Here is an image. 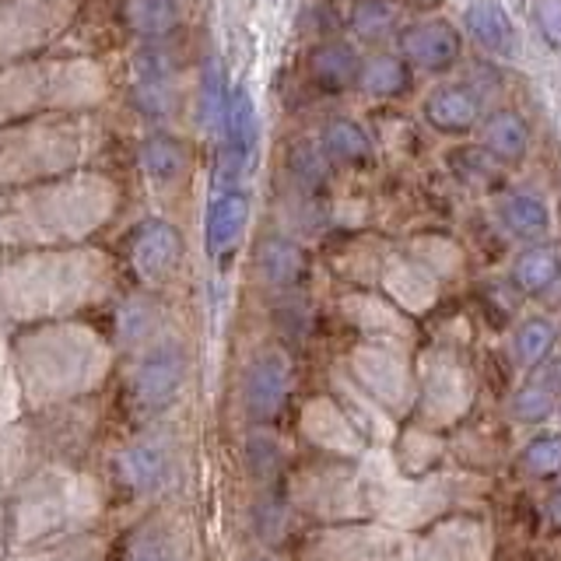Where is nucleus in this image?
Wrapping results in <instances>:
<instances>
[{
  "label": "nucleus",
  "instance_id": "16",
  "mask_svg": "<svg viewBox=\"0 0 561 561\" xmlns=\"http://www.w3.org/2000/svg\"><path fill=\"white\" fill-rule=\"evenodd\" d=\"M463 22L478 46L495 53V57H516L519 39H516L513 18H508V11L499 0H470L463 11Z\"/></svg>",
  "mask_w": 561,
  "mask_h": 561
},
{
  "label": "nucleus",
  "instance_id": "30",
  "mask_svg": "<svg viewBox=\"0 0 561 561\" xmlns=\"http://www.w3.org/2000/svg\"><path fill=\"white\" fill-rule=\"evenodd\" d=\"M351 28H355L358 39L365 43H376L382 35H390L393 28V8L386 0H358L351 8Z\"/></svg>",
  "mask_w": 561,
  "mask_h": 561
},
{
  "label": "nucleus",
  "instance_id": "11",
  "mask_svg": "<svg viewBox=\"0 0 561 561\" xmlns=\"http://www.w3.org/2000/svg\"><path fill=\"white\" fill-rule=\"evenodd\" d=\"M172 460V443L162 432H148L116 456V478L134 495H148L165 481Z\"/></svg>",
  "mask_w": 561,
  "mask_h": 561
},
{
  "label": "nucleus",
  "instance_id": "15",
  "mask_svg": "<svg viewBox=\"0 0 561 561\" xmlns=\"http://www.w3.org/2000/svg\"><path fill=\"white\" fill-rule=\"evenodd\" d=\"M49 67H11L0 70V123L49 105Z\"/></svg>",
  "mask_w": 561,
  "mask_h": 561
},
{
  "label": "nucleus",
  "instance_id": "10",
  "mask_svg": "<svg viewBox=\"0 0 561 561\" xmlns=\"http://www.w3.org/2000/svg\"><path fill=\"white\" fill-rule=\"evenodd\" d=\"M291 390V365L280 351H260L245 365L242 376V403L253 421H271L280 414Z\"/></svg>",
  "mask_w": 561,
  "mask_h": 561
},
{
  "label": "nucleus",
  "instance_id": "40",
  "mask_svg": "<svg viewBox=\"0 0 561 561\" xmlns=\"http://www.w3.org/2000/svg\"><path fill=\"white\" fill-rule=\"evenodd\" d=\"M245 561H280V558H277V554H250Z\"/></svg>",
  "mask_w": 561,
  "mask_h": 561
},
{
  "label": "nucleus",
  "instance_id": "25",
  "mask_svg": "<svg viewBox=\"0 0 561 561\" xmlns=\"http://www.w3.org/2000/svg\"><path fill=\"white\" fill-rule=\"evenodd\" d=\"M320 148L327 158H337V162H351V165L373 158V140H368V134L351 119H330L323 127Z\"/></svg>",
  "mask_w": 561,
  "mask_h": 561
},
{
  "label": "nucleus",
  "instance_id": "20",
  "mask_svg": "<svg viewBox=\"0 0 561 561\" xmlns=\"http://www.w3.org/2000/svg\"><path fill=\"white\" fill-rule=\"evenodd\" d=\"M309 75L312 81L327 88V92H337V88H347L358 78V57L355 49L344 43H323L312 49L309 57Z\"/></svg>",
  "mask_w": 561,
  "mask_h": 561
},
{
  "label": "nucleus",
  "instance_id": "12",
  "mask_svg": "<svg viewBox=\"0 0 561 561\" xmlns=\"http://www.w3.org/2000/svg\"><path fill=\"white\" fill-rule=\"evenodd\" d=\"M180 256H183V239L175 232V225H169L162 218H151L137 228L134 245H130V260H134V271L140 280L162 285V280L172 277V271L180 267Z\"/></svg>",
  "mask_w": 561,
  "mask_h": 561
},
{
  "label": "nucleus",
  "instance_id": "1",
  "mask_svg": "<svg viewBox=\"0 0 561 561\" xmlns=\"http://www.w3.org/2000/svg\"><path fill=\"white\" fill-rule=\"evenodd\" d=\"M116 190L102 175H75L43 183L0 201V239L8 245H64L81 242L110 221Z\"/></svg>",
  "mask_w": 561,
  "mask_h": 561
},
{
  "label": "nucleus",
  "instance_id": "33",
  "mask_svg": "<svg viewBox=\"0 0 561 561\" xmlns=\"http://www.w3.org/2000/svg\"><path fill=\"white\" fill-rule=\"evenodd\" d=\"M516 417L523 421H540V417H548L554 411V393H551V386H543V382H534V386H526V390L516 397Z\"/></svg>",
  "mask_w": 561,
  "mask_h": 561
},
{
  "label": "nucleus",
  "instance_id": "34",
  "mask_svg": "<svg viewBox=\"0 0 561 561\" xmlns=\"http://www.w3.org/2000/svg\"><path fill=\"white\" fill-rule=\"evenodd\" d=\"M534 22L551 49H561V0H530Z\"/></svg>",
  "mask_w": 561,
  "mask_h": 561
},
{
  "label": "nucleus",
  "instance_id": "21",
  "mask_svg": "<svg viewBox=\"0 0 561 561\" xmlns=\"http://www.w3.org/2000/svg\"><path fill=\"white\" fill-rule=\"evenodd\" d=\"M502 225L516 239L534 242L551 232V210L540 197H534V193H513V197H505L502 204Z\"/></svg>",
  "mask_w": 561,
  "mask_h": 561
},
{
  "label": "nucleus",
  "instance_id": "26",
  "mask_svg": "<svg viewBox=\"0 0 561 561\" xmlns=\"http://www.w3.org/2000/svg\"><path fill=\"white\" fill-rule=\"evenodd\" d=\"M358 84L376 99H393L400 92H408L411 70L397 57H373L365 67H358Z\"/></svg>",
  "mask_w": 561,
  "mask_h": 561
},
{
  "label": "nucleus",
  "instance_id": "31",
  "mask_svg": "<svg viewBox=\"0 0 561 561\" xmlns=\"http://www.w3.org/2000/svg\"><path fill=\"white\" fill-rule=\"evenodd\" d=\"M554 344V327L548 320H526L516 333V358L523 365H537Z\"/></svg>",
  "mask_w": 561,
  "mask_h": 561
},
{
  "label": "nucleus",
  "instance_id": "8",
  "mask_svg": "<svg viewBox=\"0 0 561 561\" xmlns=\"http://www.w3.org/2000/svg\"><path fill=\"white\" fill-rule=\"evenodd\" d=\"M218 130H221V175H228V180H239L242 172L253 169L256 145H260L256 102H253L250 88H245V84L232 88Z\"/></svg>",
  "mask_w": 561,
  "mask_h": 561
},
{
  "label": "nucleus",
  "instance_id": "23",
  "mask_svg": "<svg viewBox=\"0 0 561 561\" xmlns=\"http://www.w3.org/2000/svg\"><path fill=\"white\" fill-rule=\"evenodd\" d=\"M561 274V256L548 245H530L516 263H513V280L526 295H543Z\"/></svg>",
  "mask_w": 561,
  "mask_h": 561
},
{
  "label": "nucleus",
  "instance_id": "38",
  "mask_svg": "<svg viewBox=\"0 0 561 561\" xmlns=\"http://www.w3.org/2000/svg\"><path fill=\"white\" fill-rule=\"evenodd\" d=\"M130 561H165V548L158 540H140L130 554Z\"/></svg>",
  "mask_w": 561,
  "mask_h": 561
},
{
  "label": "nucleus",
  "instance_id": "6",
  "mask_svg": "<svg viewBox=\"0 0 561 561\" xmlns=\"http://www.w3.org/2000/svg\"><path fill=\"white\" fill-rule=\"evenodd\" d=\"M70 18V0H0V60L39 49Z\"/></svg>",
  "mask_w": 561,
  "mask_h": 561
},
{
  "label": "nucleus",
  "instance_id": "2",
  "mask_svg": "<svg viewBox=\"0 0 561 561\" xmlns=\"http://www.w3.org/2000/svg\"><path fill=\"white\" fill-rule=\"evenodd\" d=\"M105 280V256L92 250L32 253L0 267V306L11 320H39L78 309Z\"/></svg>",
  "mask_w": 561,
  "mask_h": 561
},
{
  "label": "nucleus",
  "instance_id": "5",
  "mask_svg": "<svg viewBox=\"0 0 561 561\" xmlns=\"http://www.w3.org/2000/svg\"><path fill=\"white\" fill-rule=\"evenodd\" d=\"M78 162V127L64 119L0 130V183L25 186L39 175L67 172Z\"/></svg>",
  "mask_w": 561,
  "mask_h": 561
},
{
  "label": "nucleus",
  "instance_id": "3",
  "mask_svg": "<svg viewBox=\"0 0 561 561\" xmlns=\"http://www.w3.org/2000/svg\"><path fill=\"white\" fill-rule=\"evenodd\" d=\"M105 365L110 351L84 327H39L14 341V368L35 403L88 393Z\"/></svg>",
  "mask_w": 561,
  "mask_h": 561
},
{
  "label": "nucleus",
  "instance_id": "9",
  "mask_svg": "<svg viewBox=\"0 0 561 561\" xmlns=\"http://www.w3.org/2000/svg\"><path fill=\"white\" fill-rule=\"evenodd\" d=\"M130 95L148 119H165L175 113V67L165 49L145 46L130 64Z\"/></svg>",
  "mask_w": 561,
  "mask_h": 561
},
{
  "label": "nucleus",
  "instance_id": "37",
  "mask_svg": "<svg viewBox=\"0 0 561 561\" xmlns=\"http://www.w3.org/2000/svg\"><path fill=\"white\" fill-rule=\"evenodd\" d=\"M18 561H99V554H95V543L81 537L78 543H57V548H49L43 554L18 558Z\"/></svg>",
  "mask_w": 561,
  "mask_h": 561
},
{
  "label": "nucleus",
  "instance_id": "18",
  "mask_svg": "<svg viewBox=\"0 0 561 561\" xmlns=\"http://www.w3.org/2000/svg\"><path fill=\"white\" fill-rule=\"evenodd\" d=\"M256 271L271 288H291L306 274V253L291 239H263L256 250Z\"/></svg>",
  "mask_w": 561,
  "mask_h": 561
},
{
  "label": "nucleus",
  "instance_id": "22",
  "mask_svg": "<svg viewBox=\"0 0 561 561\" xmlns=\"http://www.w3.org/2000/svg\"><path fill=\"white\" fill-rule=\"evenodd\" d=\"M484 145L488 151L502 158V162H516V158L526 154V145H530V130L519 113L513 110H499L484 123Z\"/></svg>",
  "mask_w": 561,
  "mask_h": 561
},
{
  "label": "nucleus",
  "instance_id": "36",
  "mask_svg": "<svg viewBox=\"0 0 561 561\" xmlns=\"http://www.w3.org/2000/svg\"><path fill=\"white\" fill-rule=\"evenodd\" d=\"M291 169H295V175L302 183L316 186V183H323V175H327V154L309 148V145H302V148L295 151V158H291Z\"/></svg>",
  "mask_w": 561,
  "mask_h": 561
},
{
  "label": "nucleus",
  "instance_id": "29",
  "mask_svg": "<svg viewBox=\"0 0 561 561\" xmlns=\"http://www.w3.org/2000/svg\"><path fill=\"white\" fill-rule=\"evenodd\" d=\"M280 463H285V453H280V443L274 435L256 432L245 438V467H250V473L260 484L274 481L280 473Z\"/></svg>",
  "mask_w": 561,
  "mask_h": 561
},
{
  "label": "nucleus",
  "instance_id": "32",
  "mask_svg": "<svg viewBox=\"0 0 561 561\" xmlns=\"http://www.w3.org/2000/svg\"><path fill=\"white\" fill-rule=\"evenodd\" d=\"M154 323H158L154 306H148V302H140V298H134V302H127V306L119 309V316H116L119 341H123V344H140V341L151 337V333H154Z\"/></svg>",
  "mask_w": 561,
  "mask_h": 561
},
{
  "label": "nucleus",
  "instance_id": "17",
  "mask_svg": "<svg viewBox=\"0 0 561 561\" xmlns=\"http://www.w3.org/2000/svg\"><path fill=\"white\" fill-rule=\"evenodd\" d=\"M481 102L463 84H438L425 99V119L443 134H467L478 123Z\"/></svg>",
  "mask_w": 561,
  "mask_h": 561
},
{
  "label": "nucleus",
  "instance_id": "28",
  "mask_svg": "<svg viewBox=\"0 0 561 561\" xmlns=\"http://www.w3.org/2000/svg\"><path fill=\"white\" fill-rule=\"evenodd\" d=\"M288 523H291V508L280 495H260L253 502V530L260 540L280 543L288 537Z\"/></svg>",
  "mask_w": 561,
  "mask_h": 561
},
{
  "label": "nucleus",
  "instance_id": "27",
  "mask_svg": "<svg viewBox=\"0 0 561 561\" xmlns=\"http://www.w3.org/2000/svg\"><path fill=\"white\" fill-rule=\"evenodd\" d=\"M228 95H232V92H228L221 60H207L204 75H201V95H197V113H201V123L207 130H218V123L225 116V105H228Z\"/></svg>",
  "mask_w": 561,
  "mask_h": 561
},
{
  "label": "nucleus",
  "instance_id": "39",
  "mask_svg": "<svg viewBox=\"0 0 561 561\" xmlns=\"http://www.w3.org/2000/svg\"><path fill=\"white\" fill-rule=\"evenodd\" d=\"M551 516L561 523V491H558V495H554V502H551Z\"/></svg>",
  "mask_w": 561,
  "mask_h": 561
},
{
  "label": "nucleus",
  "instance_id": "35",
  "mask_svg": "<svg viewBox=\"0 0 561 561\" xmlns=\"http://www.w3.org/2000/svg\"><path fill=\"white\" fill-rule=\"evenodd\" d=\"M526 467L537 470V473L558 470L561 467V438L543 435V438H537V443H530V449H526Z\"/></svg>",
  "mask_w": 561,
  "mask_h": 561
},
{
  "label": "nucleus",
  "instance_id": "13",
  "mask_svg": "<svg viewBox=\"0 0 561 561\" xmlns=\"http://www.w3.org/2000/svg\"><path fill=\"white\" fill-rule=\"evenodd\" d=\"M250 225V197L236 186L210 190L204 210V250L210 256H228Z\"/></svg>",
  "mask_w": 561,
  "mask_h": 561
},
{
  "label": "nucleus",
  "instance_id": "7",
  "mask_svg": "<svg viewBox=\"0 0 561 561\" xmlns=\"http://www.w3.org/2000/svg\"><path fill=\"white\" fill-rule=\"evenodd\" d=\"M183 379H186V351L180 344H154L145 358L137 362V373H134V403L140 411H165L169 403L180 397L183 390Z\"/></svg>",
  "mask_w": 561,
  "mask_h": 561
},
{
  "label": "nucleus",
  "instance_id": "19",
  "mask_svg": "<svg viewBox=\"0 0 561 561\" xmlns=\"http://www.w3.org/2000/svg\"><path fill=\"white\" fill-rule=\"evenodd\" d=\"M186 145L172 134H151L145 145H140V165H145L151 183H175L186 169Z\"/></svg>",
  "mask_w": 561,
  "mask_h": 561
},
{
  "label": "nucleus",
  "instance_id": "24",
  "mask_svg": "<svg viewBox=\"0 0 561 561\" xmlns=\"http://www.w3.org/2000/svg\"><path fill=\"white\" fill-rule=\"evenodd\" d=\"M123 14L140 39H162L180 25V0H127Z\"/></svg>",
  "mask_w": 561,
  "mask_h": 561
},
{
  "label": "nucleus",
  "instance_id": "4",
  "mask_svg": "<svg viewBox=\"0 0 561 561\" xmlns=\"http://www.w3.org/2000/svg\"><path fill=\"white\" fill-rule=\"evenodd\" d=\"M92 499L84 495L78 478L60 470H43L18 488L11 534L18 543H35L46 537H60L84 516H92Z\"/></svg>",
  "mask_w": 561,
  "mask_h": 561
},
{
  "label": "nucleus",
  "instance_id": "14",
  "mask_svg": "<svg viewBox=\"0 0 561 561\" xmlns=\"http://www.w3.org/2000/svg\"><path fill=\"white\" fill-rule=\"evenodd\" d=\"M400 49L421 70H449L460 60V32L449 22H414L400 32Z\"/></svg>",
  "mask_w": 561,
  "mask_h": 561
}]
</instances>
